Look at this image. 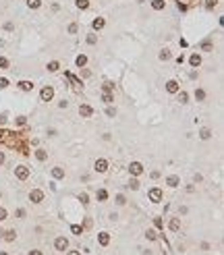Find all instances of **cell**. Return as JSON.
<instances>
[{"instance_id": "cell-42", "label": "cell", "mask_w": 224, "mask_h": 255, "mask_svg": "<svg viewBox=\"0 0 224 255\" xmlns=\"http://www.w3.org/2000/svg\"><path fill=\"white\" fill-rule=\"evenodd\" d=\"M153 224H156L158 228H162V220H160V218H156V220H153Z\"/></svg>"}, {"instance_id": "cell-26", "label": "cell", "mask_w": 224, "mask_h": 255, "mask_svg": "<svg viewBox=\"0 0 224 255\" xmlns=\"http://www.w3.org/2000/svg\"><path fill=\"white\" fill-rule=\"evenodd\" d=\"M58 62H50V64H48V71H52V73H54V71H58Z\"/></svg>"}, {"instance_id": "cell-34", "label": "cell", "mask_w": 224, "mask_h": 255, "mask_svg": "<svg viewBox=\"0 0 224 255\" xmlns=\"http://www.w3.org/2000/svg\"><path fill=\"white\" fill-rule=\"evenodd\" d=\"M2 220H6V209L4 208H0V222Z\"/></svg>"}, {"instance_id": "cell-21", "label": "cell", "mask_w": 224, "mask_h": 255, "mask_svg": "<svg viewBox=\"0 0 224 255\" xmlns=\"http://www.w3.org/2000/svg\"><path fill=\"white\" fill-rule=\"evenodd\" d=\"M77 6H79V9H87V6H89V0H77Z\"/></svg>"}, {"instance_id": "cell-35", "label": "cell", "mask_w": 224, "mask_h": 255, "mask_svg": "<svg viewBox=\"0 0 224 255\" xmlns=\"http://www.w3.org/2000/svg\"><path fill=\"white\" fill-rule=\"evenodd\" d=\"M6 85H9V81H6V79H4V77H0V89H4V87H6Z\"/></svg>"}, {"instance_id": "cell-2", "label": "cell", "mask_w": 224, "mask_h": 255, "mask_svg": "<svg viewBox=\"0 0 224 255\" xmlns=\"http://www.w3.org/2000/svg\"><path fill=\"white\" fill-rule=\"evenodd\" d=\"M54 247H56L58 251H67V247H69V241H67L64 236H58V239L54 241Z\"/></svg>"}, {"instance_id": "cell-44", "label": "cell", "mask_w": 224, "mask_h": 255, "mask_svg": "<svg viewBox=\"0 0 224 255\" xmlns=\"http://www.w3.org/2000/svg\"><path fill=\"white\" fill-rule=\"evenodd\" d=\"M69 255H81L79 251H69Z\"/></svg>"}, {"instance_id": "cell-46", "label": "cell", "mask_w": 224, "mask_h": 255, "mask_svg": "<svg viewBox=\"0 0 224 255\" xmlns=\"http://www.w3.org/2000/svg\"><path fill=\"white\" fill-rule=\"evenodd\" d=\"M29 255H42V253H40V251H31Z\"/></svg>"}, {"instance_id": "cell-30", "label": "cell", "mask_w": 224, "mask_h": 255, "mask_svg": "<svg viewBox=\"0 0 224 255\" xmlns=\"http://www.w3.org/2000/svg\"><path fill=\"white\" fill-rule=\"evenodd\" d=\"M6 241H15V230H9L6 232V236H4Z\"/></svg>"}, {"instance_id": "cell-10", "label": "cell", "mask_w": 224, "mask_h": 255, "mask_svg": "<svg viewBox=\"0 0 224 255\" xmlns=\"http://www.w3.org/2000/svg\"><path fill=\"white\" fill-rule=\"evenodd\" d=\"M19 87H21L23 91H31V89H33V83H31V81H21V83H19Z\"/></svg>"}, {"instance_id": "cell-45", "label": "cell", "mask_w": 224, "mask_h": 255, "mask_svg": "<svg viewBox=\"0 0 224 255\" xmlns=\"http://www.w3.org/2000/svg\"><path fill=\"white\" fill-rule=\"evenodd\" d=\"M4 162V153H2V151H0V164Z\"/></svg>"}, {"instance_id": "cell-27", "label": "cell", "mask_w": 224, "mask_h": 255, "mask_svg": "<svg viewBox=\"0 0 224 255\" xmlns=\"http://www.w3.org/2000/svg\"><path fill=\"white\" fill-rule=\"evenodd\" d=\"M106 197H108V193L104 191V189H100V191H98V199H102V201H104Z\"/></svg>"}, {"instance_id": "cell-18", "label": "cell", "mask_w": 224, "mask_h": 255, "mask_svg": "<svg viewBox=\"0 0 224 255\" xmlns=\"http://www.w3.org/2000/svg\"><path fill=\"white\" fill-rule=\"evenodd\" d=\"M85 62H87V56H77V67H85Z\"/></svg>"}, {"instance_id": "cell-47", "label": "cell", "mask_w": 224, "mask_h": 255, "mask_svg": "<svg viewBox=\"0 0 224 255\" xmlns=\"http://www.w3.org/2000/svg\"><path fill=\"white\" fill-rule=\"evenodd\" d=\"M0 236H2V230H0Z\"/></svg>"}, {"instance_id": "cell-8", "label": "cell", "mask_w": 224, "mask_h": 255, "mask_svg": "<svg viewBox=\"0 0 224 255\" xmlns=\"http://www.w3.org/2000/svg\"><path fill=\"white\" fill-rule=\"evenodd\" d=\"M79 114L87 118V116H91V114H94V110H91L89 106H81V108H79Z\"/></svg>"}, {"instance_id": "cell-11", "label": "cell", "mask_w": 224, "mask_h": 255, "mask_svg": "<svg viewBox=\"0 0 224 255\" xmlns=\"http://www.w3.org/2000/svg\"><path fill=\"white\" fill-rule=\"evenodd\" d=\"M110 243V236H108V232H100V245L102 247H106Z\"/></svg>"}, {"instance_id": "cell-13", "label": "cell", "mask_w": 224, "mask_h": 255, "mask_svg": "<svg viewBox=\"0 0 224 255\" xmlns=\"http://www.w3.org/2000/svg\"><path fill=\"white\" fill-rule=\"evenodd\" d=\"M166 183H168V187H178L181 178H178V176H168V181H166Z\"/></svg>"}, {"instance_id": "cell-4", "label": "cell", "mask_w": 224, "mask_h": 255, "mask_svg": "<svg viewBox=\"0 0 224 255\" xmlns=\"http://www.w3.org/2000/svg\"><path fill=\"white\" fill-rule=\"evenodd\" d=\"M129 170H131V174H133V176H139V174L143 172V166H141L139 162H133V164L129 166Z\"/></svg>"}, {"instance_id": "cell-31", "label": "cell", "mask_w": 224, "mask_h": 255, "mask_svg": "<svg viewBox=\"0 0 224 255\" xmlns=\"http://www.w3.org/2000/svg\"><path fill=\"white\" fill-rule=\"evenodd\" d=\"M178 100H181V104H185V102H187V93L181 91V93H178Z\"/></svg>"}, {"instance_id": "cell-5", "label": "cell", "mask_w": 224, "mask_h": 255, "mask_svg": "<svg viewBox=\"0 0 224 255\" xmlns=\"http://www.w3.org/2000/svg\"><path fill=\"white\" fill-rule=\"evenodd\" d=\"M95 170H98V172H106V170H108V162H106V160H102V158L95 160Z\"/></svg>"}, {"instance_id": "cell-19", "label": "cell", "mask_w": 224, "mask_h": 255, "mask_svg": "<svg viewBox=\"0 0 224 255\" xmlns=\"http://www.w3.org/2000/svg\"><path fill=\"white\" fill-rule=\"evenodd\" d=\"M203 98H205V91H203V89H195V100H203Z\"/></svg>"}, {"instance_id": "cell-39", "label": "cell", "mask_w": 224, "mask_h": 255, "mask_svg": "<svg viewBox=\"0 0 224 255\" xmlns=\"http://www.w3.org/2000/svg\"><path fill=\"white\" fill-rule=\"evenodd\" d=\"M79 201H81V203H87V195L81 193V195H79Z\"/></svg>"}, {"instance_id": "cell-9", "label": "cell", "mask_w": 224, "mask_h": 255, "mask_svg": "<svg viewBox=\"0 0 224 255\" xmlns=\"http://www.w3.org/2000/svg\"><path fill=\"white\" fill-rule=\"evenodd\" d=\"M166 89H168L170 93H177L178 91V83L177 81H168L166 83Z\"/></svg>"}, {"instance_id": "cell-1", "label": "cell", "mask_w": 224, "mask_h": 255, "mask_svg": "<svg viewBox=\"0 0 224 255\" xmlns=\"http://www.w3.org/2000/svg\"><path fill=\"white\" fill-rule=\"evenodd\" d=\"M52 95H54V89L48 85V87H44L42 89V93H40V98H42V102H48V100H52Z\"/></svg>"}, {"instance_id": "cell-36", "label": "cell", "mask_w": 224, "mask_h": 255, "mask_svg": "<svg viewBox=\"0 0 224 255\" xmlns=\"http://www.w3.org/2000/svg\"><path fill=\"white\" fill-rule=\"evenodd\" d=\"M71 230L75 232V234H81V226H77V224H75V226H71Z\"/></svg>"}, {"instance_id": "cell-41", "label": "cell", "mask_w": 224, "mask_h": 255, "mask_svg": "<svg viewBox=\"0 0 224 255\" xmlns=\"http://www.w3.org/2000/svg\"><path fill=\"white\" fill-rule=\"evenodd\" d=\"M106 114H108V116H114V114H116V110H114V108H108Z\"/></svg>"}, {"instance_id": "cell-6", "label": "cell", "mask_w": 224, "mask_h": 255, "mask_svg": "<svg viewBox=\"0 0 224 255\" xmlns=\"http://www.w3.org/2000/svg\"><path fill=\"white\" fill-rule=\"evenodd\" d=\"M29 199H31V201H36V203H40V201L44 199V193L36 189V191H31V193H29Z\"/></svg>"}, {"instance_id": "cell-25", "label": "cell", "mask_w": 224, "mask_h": 255, "mask_svg": "<svg viewBox=\"0 0 224 255\" xmlns=\"http://www.w3.org/2000/svg\"><path fill=\"white\" fill-rule=\"evenodd\" d=\"M168 58H170V52H168V50H162V52H160V60H168Z\"/></svg>"}, {"instance_id": "cell-14", "label": "cell", "mask_w": 224, "mask_h": 255, "mask_svg": "<svg viewBox=\"0 0 224 255\" xmlns=\"http://www.w3.org/2000/svg\"><path fill=\"white\" fill-rule=\"evenodd\" d=\"M178 228H181V220H178V218H172V220H170V230L177 232Z\"/></svg>"}, {"instance_id": "cell-7", "label": "cell", "mask_w": 224, "mask_h": 255, "mask_svg": "<svg viewBox=\"0 0 224 255\" xmlns=\"http://www.w3.org/2000/svg\"><path fill=\"white\" fill-rule=\"evenodd\" d=\"M150 199H152V201H160V199H162V191H160V189H152V191H150Z\"/></svg>"}, {"instance_id": "cell-24", "label": "cell", "mask_w": 224, "mask_h": 255, "mask_svg": "<svg viewBox=\"0 0 224 255\" xmlns=\"http://www.w3.org/2000/svg\"><path fill=\"white\" fill-rule=\"evenodd\" d=\"M36 158H37V160H46V151H44V150H37L36 151Z\"/></svg>"}, {"instance_id": "cell-20", "label": "cell", "mask_w": 224, "mask_h": 255, "mask_svg": "<svg viewBox=\"0 0 224 255\" xmlns=\"http://www.w3.org/2000/svg\"><path fill=\"white\" fill-rule=\"evenodd\" d=\"M104 27V19H95L94 21V29H102Z\"/></svg>"}, {"instance_id": "cell-22", "label": "cell", "mask_w": 224, "mask_h": 255, "mask_svg": "<svg viewBox=\"0 0 224 255\" xmlns=\"http://www.w3.org/2000/svg\"><path fill=\"white\" fill-rule=\"evenodd\" d=\"M27 6H29V9H37V6H40V0H27Z\"/></svg>"}, {"instance_id": "cell-38", "label": "cell", "mask_w": 224, "mask_h": 255, "mask_svg": "<svg viewBox=\"0 0 224 255\" xmlns=\"http://www.w3.org/2000/svg\"><path fill=\"white\" fill-rule=\"evenodd\" d=\"M0 67L6 69V67H9V60H6V58H0Z\"/></svg>"}, {"instance_id": "cell-28", "label": "cell", "mask_w": 224, "mask_h": 255, "mask_svg": "<svg viewBox=\"0 0 224 255\" xmlns=\"http://www.w3.org/2000/svg\"><path fill=\"white\" fill-rule=\"evenodd\" d=\"M216 4H218V0H205V6H208V9H214Z\"/></svg>"}, {"instance_id": "cell-15", "label": "cell", "mask_w": 224, "mask_h": 255, "mask_svg": "<svg viewBox=\"0 0 224 255\" xmlns=\"http://www.w3.org/2000/svg\"><path fill=\"white\" fill-rule=\"evenodd\" d=\"M164 4H166L164 0H153V2H152V6L156 9V11H162V9H164Z\"/></svg>"}, {"instance_id": "cell-12", "label": "cell", "mask_w": 224, "mask_h": 255, "mask_svg": "<svg viewBox=\"0 0 224 255\" xmlns=\"http://www.w3.org/2000/svg\"><path fill=\"white\" fill-rule=\"evenodd\" d=\"M189 62H191V67H199V64H201V58H199V54H193V56L189 58Z\"/></svg>"}, {"instance_id": "cell-33", "label": "cell", "mask_w": 224, "mask_h": 255, "mask_svg": "<svg viewBox=\"0 0 224 255\" xmlns=\"http://www.w3.org/2000/svg\"><path fill=\"white\" fill-rule=\"evenodd\" d=\"M145 236H147L150 241H153V239H156V232H153V230H147V232H145Z\"/></svg>"}, {"instance_id": "cell-17", "label": "cell", "mask_w": 224, "mask_h": 255, "mask_svg": "<svg viewBox=\"0 0 224 255\" xmlns=\"http://www.w3.org/2000/svg\"><path fill=\"white\" fill-rule=\"evenodd\" d=\"M212 137V131L210 129H201V139H210Z\"/></svg>"}, {"instance_id": "cell-43", "label": "cell", "mask_w": 224, "mask_h": 255, "mask_svg": "<svg viewBox=\"0 0 224 255\" xmlns=\"http://www.w3.org/2000/svg\"><path fill=\"white\" fill-rule=\"evenodd\" d=\"M4 122H6V116H2V114H0V125H4Z\"/></svg>"}, {"instance_id": "cell-29", "label": "cell", "mask_w": 224, "mask_h": 255, "mask_svg": "<svg viewBox=\"0 0 224 255\" xmlns=\"http://www.w3.org/2000/svg\"><path fill=\"white\" fill-rule=\"evenodd\" d=\"M112 89H114V85H112V83H104V91H106V93H110Z\"/></svg>"}, {"instance_id": "cell-16", "label": "cell", "mask_w": 224, "mask_h": 255, "mask_svg": "<svg viewBox=\"0 0 224 255\" xmlns=\"http://www.w3.org/2000/svg\"><path fill=\"white\" fill-rule=\"evenodd\" d=\"M52 174H54V178H62V176H64V170H62V168H54Z\"/></svg>"}, {"instance_id": "cell-23", "label": "cell", "mask_w": 224, "mask_h": 255, "mask_svg": "<svg viewBox=\"0 0 224 255\" xmlns=\"http://www.w3.org/2000/svg\"><path fill=\"white\" fill-rule=\"evenodd\" d=\"M102 100H104V104H112V93H104Z\"/></svg>"}, {"instance_id": "cell-37", "label": "cell", "mask_w": 224, "mask_h": 255, "mask_svg": "<svg viewBox=\"0 0 224 255\" xmlns=\"http://www.w3.org/2000/svg\"><path fill=\"white\" fill-rule=\"evenodd\" d=\"M129 187H131V189H139V183H137V181L133 178V181H131V183H129Z\"/></svg>"}, {"instance_id": "cell-3", "label": "cell", "mask_w": 224, "mask_h": 255, "mask_svg": "<svg viewBox=\"0 0 224 255\" xmlns=\"http://www.w3.org/2000/svg\"><path fill=\"white\" fill-rule=\"evenodd\" d=\"M15 172H17V176H19L21 181H25V178L29 176V170H27V166H17V168H15Z\"/></svg>"}, {"instance_id": "cell-32", "label": "cell", "mask_w": 224, "mask_h": 255, "mask_svg": "<svg viewBox=\"0 0 224 255\" xmlns=\"http://www.w3.org/2000/svg\"><path fill=\"white\" fill-rule=\"evenodd\" d=\"M116 203L118 205H125V195H116Z\"/></svg>"}, {"instance_id": "cell-40", "label": "cell", "mask_w": 224, "mask_h": 255, "mask_svg": "<svg viewBox=\"0 0 224 255\" xmlns=\"http://www.w3.org/2000/svg\"><path fill=\"white\" fill-rule=\"evenodd\" d=\"M95 42H98L95 35H89V37H87V44H95Z\"/></svg>"}]
</instances>
